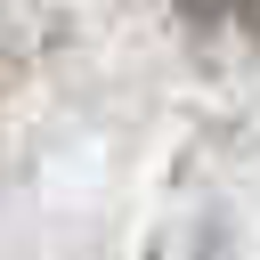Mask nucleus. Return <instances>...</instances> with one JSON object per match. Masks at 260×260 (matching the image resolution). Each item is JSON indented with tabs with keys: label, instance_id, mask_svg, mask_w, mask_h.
<instances>
[{
	"label": "nucleus",
	"instance_id": "obj_1",
	"mask_svg": "<svg viewBox=\"0 0 260 260\" xmlns=\"http://www.w3.org/2000/svg\"><path fill=\"white\" fill-rule=\"evenodd\" d=\"M203 32H236V41H260V0H179Z\"/></svg>",
	"mask_w": 260,
	"mask_h": 260
}]
</instances>
